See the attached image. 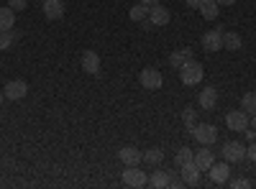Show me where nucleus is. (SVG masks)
I'll return each instance as SVG.
<instances>
[{"instance_id": "obj_1", "label": "nucleus", "mask_w": 256, "mask_h": 189, "mask_svg": "<svg viewBox=\"0 0 256 189\" xmlns=\"http://www.w3.org/2000/svg\"><path fill=\"white\" fill-rule=\"evenodd\" d=\"M202 77H205V69H202L200 61H195V59H190L187 64L180 67V79H182V85H187V87L200 85Z\"/></svg>"}, {"instance_id": "obj_2", "label": "nucleus", "mask_w": 256, "mask_h": 189, "mask_svg": "<svg viewBox=\"0 0 256 189\" xmlns=\"http://www.w3.org/2000/svg\"><path fill=\"white\" fill-rule=\"evenodd\" d=\"M192 138H195L200 146H212V143H216L218 141V128H216V125H210V123H195V125H192Z\"/></svg>"}, {"instance_id": "obj_3", "label": "nucleus", "mask_w": 256, "mask_h": 189, "mask_svg": "<svg viewBox=\"0 0 256 189\" xmlns=\"http://www.w3.org/2000/svg\"><path fill=\"white\" fill-rule=\"evenodd\" d=\"M138 82H141V87H144V90L154 92V90H162V85H164V77H162V72H159V69H154V67H146V69H141Z\"/></svg>"}, {"instance_id": "obj_4", "label": "nucleus", "mask_w": 256, "mask_h": 189, "mask_svg": "<svg viewBox=\"0 0 256 189\" xmlns=\"http://www.w3.org/2000/svg\"><path fill=\"white\" fill-rule=\"evenodd\" d=\"M220 156H223V161H228V164H238V161L246 159V146L238 143V141H228V143H223Z\"/></svg>"}, {"instance_id": "obj_5", "label": "nucleus", "mask_w": 256, "mask_h": 189, "mask_svg": "<svg viewBox=\"0 0 256 189\" xmlns=\"http://www.w3.org/2000/svg\"><path fill=\"white\" fill-rule=\"evenodd\" d=\"M123 184L126 187H146L148 184V177H146V172H141L138 166H126L123 169Z\"/></svg>"}, {"instance_id": "obj_6", "label": "nucleus", "mask_w": 256, "mask_h": 189, "mask_svg": "<svg viewBox=\"0 0 256 189\" xmlns=\"http://www.w3.org/2000/svg\"><path fill=\"white\" fill-rule=\"evenodd\" d=\"M3 95H6V100H24L28 95V85L24 79H10V82H6Z\"/></svg>"}, {"instance_id": "obj_7", "label": "nucleus", "mask_w": 256, "mask_h": 189, "mask_svg": "<svg viewBox=\"0 0 256 189\" xmlns=\"http://www.w3.org/2000/svg\"><path fill=\"white\" fill-rule=\"evenodd\" d=\"M202 49L205 51H220L223 49V31L212 28V31L202 33Z\"/></svg>"}, {"instance_id": "obj_8", "label": "nucleus", "mask_w": 256, "mask_h": 189, "mask_svg": "<svg viewBox=\"0 0 256 189\" xmlns=\"http://www.w3.org/2000/svg\"><path fill=\"white\" fill-rule=\"evenodd\" d=\"M226 125L230 131H246L248 128V115L244 113V110H230L228 115H226Z\"/></svg>"}, {"instance_id": "obj_9", "label": "nucleus", "mask_w": 256, "mask_h": 189, "mask_svg": "<svg viewBox=\"0 0 256 189\" xmlns=\"http://www.w3.org/2000/svg\"><path fill=\"white\" fill-rule=\"evenodd\" d=\"M208 174H210V182H212V184H226V182L230 179V166H228V161L212 164L210 169H208Z\"/></svg>"}, {"instance_id": "obj_10", "label": "nucleus", "mask_w": 256, "mask_h": 189, "mask_svg": "<svg viewBox=\"0 0 256 189\" xmlns=\"http://www.w3.org/2000/svg\"><path fill=\"white\" fill-rule=\"evenodd\" d=\"M118 159L123 161V166H138L144 161V154L136 149V146H123L118 151Z\"/></svg>"}, {"instance_id": "obj_11", "label": "nucleus", "mask_w": 256, "mask_h": 189, "mask_svg": "<svg viewBox=\"0 0 256 189\" xmlns=\"http://www.w3.org/2000/svg\"><path fill=\"white\" fill-rule=\"evenodd\" d=\"M148 20H152V26H154V28L166 26V23H169V8H164L162 3L152 5V8H148Z\"/></svg>"}, {"instance_id": "obj_12", "label": "nucleus", "mask_w": 256, "mask_h": 189, "mask_svg": "<svg viewBox=\"0 0 256 189\" xmlns=\"http://www.w3.org/2000/svg\"><path fill=\"white\" fill-rule=\"evenodd\" d=\"M212 164H216V154L210 151V146H202L200 151H195V166L200 172H208Z\"/></svg>"}, {"instance_id": "obj_13", "label": "nucleus", "mask_w": 256, "mask_h": 189, "mask_svg": "<svg viewBox=\"0 0 256 189\" xmlns=\"http://www.w3.org/2000/svg\"><path fill=\"white\" fill-rule=\"evenodd\" d=\"M180 172H182V184H187V187H195V184L200 182V169L195 166V161L182 164V166H180Z\"/></svg>"}, {"instance_id": "obj_14", "label": "nucleus", "mask_w": 256, "mask_h": 189, "mask_svg": "<svg viewBox=\"0 0 256 189\" xmlns=\"http://www.w3.org/2000/svg\"><path fill=\"white\" fill-rule=\"evenodd\" d=\"M82 69L88 72V74H98V72H100V54L92 51V49L84 51V54H82Z\"/></svg>"}, {"instance_id": "obj_15", "label": "nucleus", "mask_w": 256, "mask_h": 189, "mask_svg": "<svg viewBox=\"0 0 256 189\" xmlns=\"http://www.w3.org/2000/svg\"><path fill=\"white\" fill-rule=\"evenodd\" d=\"M198 102H200V108H202V110H216V105H218V90H216V87H205V90H200Z\"/></svg>"}, {"instance_id": "obj_16", "label": "nucleus", "mask_w": 256, "mask_h": 189, "mask_svg": "<svg viewBox=\"0 0 256 189\" xmlns=\"http://www.w3.org/2000/svg\"><path fill=\"white\" fill-rule=\"evenodd\" d=\"M44 15L49 20H59L64 15V3L62 0H44Z\"/></svg>"}, {"instance_id": "obj_17", "label": "nucleus", "mask_w": 256, "mask_h": 189, "mask_svg": "<svg viewBox=\"0 0 256 189\" xmlns=\"http://www.w3.org/2000/svg\"><path fill=\"white\" fill-rule=\"evenodd\" d=\"M200 15L205 18V20H216L218 18V13H220V5L216 3V0H200Z\"/></svg>"}, {"instance_id": "obj_18", "label": "nucleus", "mask_w": 256, "mask_h": 189, "mask_svg": "<svg viewBox=\"0 0 256 189\" xmlns=\"http://www.w3.org/2000/svg\"><path fill=\"white\" fill-rule=\"evenodd\" d=\"M244 46V38L236 33V31H226L223 33V49H228V51H238Z\"/></svg>"}, {"instance_id": "obj_19", "label": "nucleus", "mask_w": 256, "mask_h": 189, "mask_svg": "<svg viewBox=\"0 0 256 189\" xmlns=\"http://www.w3.org/2000/svg\"><path fill=\"white\" fill-rule=\"evenodd\" d=\"M190 59H192V49H177L174 54H169V64H172L174 69H180Z\"/></svg>"}, {"instance_id": "obj_20", "label": "nucleus", "mask_w": 256, "mask_h": 189, "mask_svg": "<svg viewBox=\"0 0 256 189\" xmlns=\"http://www.w3.org/2000/svg\"><path fill=\"white\" fill-rule=\"evenodd\" d=\"M13 23H16V10H13L10 5L0 8V31H8V28H13Z\"/></svg>"}, {"instance_id": "obj_21", "label": "nucleus", "mask_w": 256, "mask_h": 189, "mask_svg": "<svg viewBox=\"0 0 256 189\" xmlns=\"http://www.w3.org/2000/svg\"><path fill=\"white\" fill-rule=\"evenodd\" d=\"M148 187H154V189H164V187H169V172H164V169L154 172L152 177H148Z\"/></svg>"}, {"instance_id": "obj_22", "label": "nucleus", "mask_w": 256, "mask_h": 189, "mask_svg": "<svg viewBox=\"0 0 256 189\" xmlns=\"http://www.w3.org/2000/svg\"><path fill=\"white\" fill-rule=\"evenodd\" d=\"M144 161H146L148 166H159V164L164 161V151H162V149H156V146H154V149L144 151Z\"/></svg>"}, {"instance_id": "obj_23", "label": "nucleus", "mask_w": 256, "mask_h": 189, "mask_svg": "<svg viewBox=\"0 0 256 189\" xmlns=\"http://www.w3.org/2000/svg\"><path fill=\"white\" fill-rule=\"evenodd\" d=\"M190 161H195V151H192L190 146H182V149H177V154H174V164L182 166V164H190Z\"/></svg>"}, {"instance_id": "obj_24", "label": "nucleus", "mask_w": 256, "mask_h": 189, "mask_svg": "<svg viewBox=\"0 0 256 189\" xmlns=\"http://www.w3.org/2000/svg\"><path fill=\"white\" fill-rule=\"evenodd\" d=\"M241 110H244L246 115H254V113H256V92H246V95L241 97Z\"/></svg>"}, {"instance_id": "obj_25", "label": "nucleus", "mask_w": 256, "mask_h": 189, "mask_svg": "<svg viewBox=\"0 0 256 189\" xmlns=\"http://www.w3.org/2000/svg\"><path fill=\"white\" fill-rule=\"evenodd\" d=\"M182 123H184V128H187V133H190V131H192V125L198 123V110L187 105V108L182 110Z\"/></svg>"}, {"instance_id": "obj_26", "label": "nucleus", "mask_w": 256, "mask_h": 189, "mask_svg": "<svg viewBox=\"0 0 256 189\" xmlns=\"http://www.w3.org/2000/svg\"><path fill=\"white\" fill-rule=\"evenodd\" d=\"M128 18L136 20V23H141V20H146V18H148V8H146V5H141V3H136L131 10H128Z\"/></svg>"}, {"instance_id": "obj_27", "label": "nucleus", "mask_w": 256, "mask_h": 189, "mask_svg": "<svg viewBox=\"0 0 256 189\" xmlns=\"http://www.w3.org/2000/svg\"><path fill=\"white\" fill-rule=\"evenodd\" d=\"M10 46H13V31L10 28L8 31H0V51H6Z\"/></svg>"}, {"instance_id": "obj_28", "label": "nucleus", "mask_w": 256, "mask_h": 189, "mask_svg": "<svg viewBox=\"0 0 256 189\" xmlns=\"http://www.w3.org/2000/svg\"><path fill=\"white\" fill-rule=\"evenodd\" d=\"M228 182H230V189H246V187H251L248 179H228Z\"/></svg>"}, {"instance_id": "obj_29", "label": "nucleus", "mask_w": 256, "mask_h": 189, "mask_svg": "<svg viewBox=\"0 0 256 189\" xmlns=\"http://www.w3.org/2000/svg\"><path fill=\"white\" fill-rule=\"evenodd\" d=\"M26 3H28V0H8V5L18 13V10H26Z\"/></svg>"}, {"instance_id": "obj_30", "label": "nucleus", "mask_w": 256, "mask_h": 189, "mask_svg": "<svg viewBox=\"0 0 256 189\" xmlns=\"http://www.w3.org/2000/svg\"><path fill=\"white\" fill-rule=\"evenodd\" d=\"M246 159L256 164V141H251V146H248V149H246Z\"/></svg>"}, {"instance_id": "obj_31", "label": "nucleus", "mask_w": 256, "mask_h": 189, "mask_svg": "<svg viewBox=\"0 0 256 189\" xmlns=\"http://www.w3.org/2000/svg\"><path fill=\"white\" fill-rule=\"evenodd\" d=\"M216 3H218L220 8H228V5H233V3H236V0H216Z\"/></svg>"}, {"instance_id": "obj_32", "label": "nucleus", "mask_w": 256, "mask_h": 189, "mask_svg": "<svg viewBox=\"0 0 256 189\" xmlns=\"http://www.w3.org/2000/svg\"><path fill=\"white\" fill-rule=\"evenodd\" d=\"M138 3H141V5H146V8H152V5H156V3H159V0H138Z\"/></svg>"}, {"instance_id": "obj_33", "label": "nucleus", "mask_w": 256, "mask_h": 189, "mask_svg": "<svg viewBox=\"0 0 256 189\" xmlns=\"http://www.w3.org/2000/svg\"><path fill=\"white\" fill-rule=\"evenodd\" d=\"M248 128H254V131H256V113H254V115H248Z\"/></svg>"}, {"instance_id": "obj_34", "label": "nucleus", "mask_w": 256, "mask_h": 189, "mask_svg": "<svg viewBox=\"0 0 256 189\" xmlns=\"http://www.w3.org/2000/svg\"><path fill=\"white\" fill-rule=\"evenodd\" d=\"M187 8H200V0H187Z\"/></svg>"}, {"instance_id": "obj_35", "label": "nucleus", "mask_w": 256, "mask_h": 189, "mask_svg": "<svg viewBox=\"0 0 256 189\" xmlns=\"http://www.w3.org/2000/svg\"><path fill=\"white\" fill-rule=\"evenodd\" d=\"M6 100V95H3V90H0V102H3Z\"/></svg>"}]
</instances>
